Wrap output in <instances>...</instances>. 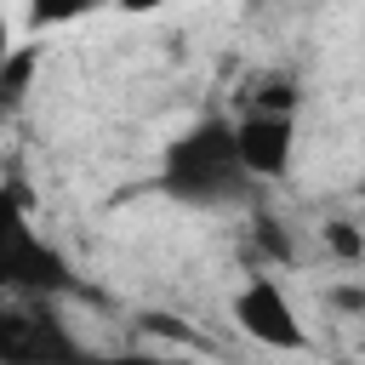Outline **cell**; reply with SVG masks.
Returning <instances> with one entry per match:
<instances>
[{
	"label": "cell",
	"instance_id": "3",
	"mask_svg": "<svg viewBox=\"0 0 365 365\" xmlns=\"http://www.w3.org/2000/svg\"><path fill=\"white\" fill-rule=\"evenodd\" d=\"M86 359V342L57 314V297L23 291L0 297V365H68Z\"/></svg>",
	"mask_w": 365,
	"mask_h": 365
},
{
	"label": "cell",
	"instance_id": "4",
	"mask_svg": "<svg viewBox=\"0 0 365 365\" xmlns=\"http://www.w3.org/2000/svg\"><path fill=\"white\" fill-rule=\"evenodd\" d=\"M228 314H234V325H240L251 342H262V348H274V354H308V348H314V342H308V325H302L291 291L274 279V268L245 274V285L234 291Z\"/></svg>",
	"mask_w": 365,
	"mask_h": 365
},
{
	"label": "cell",
	"instance_id": "9",
	"mask_svg": "<svg viewBox=\"0 0 365 365\" xmlns=\"http://www.w3.org/2000/svg\"><path fill=\"white\" fill-rule=\"evenodd\" d=\"M251 245H257V257H262V268H297V240H291V228L279 222V217H257L251 222Z\"/></svg>",
	"mask_w": 365,
	"mask_h": 365
},
{
	"label": "cell",
	"instance_id": "11",
	"mask_svg": "<svg viewBox=\"0 0 365 365\" xmlns=\"http://www.w3.org/2000/svg\"><path fill=\"white\" fill-rule=\"evenodd\" d=\"M325 302H331L342 319H365V279H336V285H325Z\"/></svg>",
	"mask_w": 365,
	"mask_h": 365
},
{
	"label": "cell",
	"instance_id": "15",
	"mask_svg": "<svg viewBox=\"0 0 365 365\" xmlns=\"http://www.w3.org/2000/svg\"><path fill=\"white\" fill-rule=\"evenodd\" d=\"M359 200H365V171H359Z\"/></svg>",
	"mask_w": 365,
	"mask_h": 365
},
{
	"label": "cell",
	"instance_id": "10",
	"mask_svg": "<svg viewBox=\"0 0 365 365\" xmlns=\"http://www.w3.org/2000/svg\"><path fill=\"white\" fill-rule=\"evenodd\" d=\"M319 245H325L342 268H359V262H365V228H359L354 217H325V222H319Z\"/></svg>",
	"mask_w": 365,
	"mask_h": 365
},
{
	"label": "cell",
	"instance_id": "1",
	"mask_svg": "<svg viewBox=\"0 0 365 365\" xmlns=\"http://www.w3.org/2000/svg\"><path fill=\"white\" fill-rule=\"evenodd\" d=\"M154 188H160L165 200H177V205H194V211L240 205L257 182H251V171H245V160H240L234 120H228V114H200V120H188L177 137H165Z\"/></svg>",
	"mask_w": 365,
	"mask_h": 365
},
{
	"label": "cell",
	"instance_id": "7",
	"mask_svg": "<svg viewBox=\"0 0 365 365\" xmlns=\"http://www.w3.org/2000/svg\"><path fill=\"white\" fill-rule=\"evenodd\" d=\"M297 103H302V86L285 68H262V74L245 80V108H285V114H297Z\"/></svg>",
	"mask_w": 365,
	"mask_h": 365
},
{
	"label": "cell",
	"instance_id": "5",
	"mask_svg": "<svg viewBox=\"0 0 365 365\" xmlns=\"http://www.w3.org/2000/svg\"><path fill=\"white\" fill-rule=\"evenodd\" d=\"M234 137H240V160L251 171V182H285L297 165V114L285 108H240L234 114Z\"/></svg>",
	"mask_w": 365,
	"mask_h": 365
},
{
	"label": "cell",
	"instance_id": "6",
	"mask_svg": "<svg viewBox=\"0 0 365 365\" xmlns=\"http://www.w3.org/2000/svg\"><path fill=\"white\" fill-rule=\"evenodd\" d=\"M34 68H40V46H17V51L0 63V120H11V114L29 103Z\"/></svg>",
	"mask_w": 365,
	"mask_h": 365
},
{
	"label": "cell",
	"instance_id": "12",
	"mask_svg": "<svg viewBox=\"0 0 365 365\" xmlns=\"http://www.w3.org/2000/svg\"><path fill=\"white\" fill-rule=\"evenodd\" d=\"M137 331H154V336H171V342H182V348H205V342H194V331H188V325H177L171 314H137Z\"/></svg>",
	"mask_w": 365,
	"mask_h": 365
},
{
	"label": "cell",
	"instance_id": "13",
	"mask_svg": "<svg viewBox=\"0 0 365 365\" xmlns=\"http://www.w3.org/2000/svg\"><path fill=\"white\" fill-rule=\"evenodd\" d=\"M160 6H171V0H114V11H125V17H148Z\"/></svg>",
	"mask_w": 365,
	"mask_h": 365
},
{
	"label": "cell",
	"instance_id": "8",
	"mask_svg": "<svg viewBox=\"0 0 365 365\" xmlns=\"http://www.w3.org/2000/svg\"><path fill=\"white\" fill-rule=\"evenodd\" d=\"M103 6H114V0H29V6H23V29H29V34L68 29V23H80V17H91V11H103Z\"/></svg>",
	"mask_w": 365,
	"mask_h": 365
},
{
	"label": "cell",
	"instance_id": "14",
	"mask_svg": "<svg viewBox=\"0 0 365 365\" xmlns=\"http://www.w3.org/2000/svg\"><path fill=\"white\" fill-rule=\"evenodd\" d=\"M17 51V40H11V17H6V6H0V63Z\"/></svg>",
	"mask_w": 365,
	"mask_h": 365
},
{
	"label": "cell",
	"instance_id": "2",
	"mask_svg": "<svg viewBox=\"0 0 365 365\" xmlns=\"http://www.w3.org/2000/svg\"><path fill=\"white\" fill-rule=\"evenodd\" d=\"M23 291L63 297V291H74V268L34 228L29 194L17 182H0V297H23Z\"/></svg>",
	"mask_w": 365,
	"mask_h": 365
}]
</instances>
